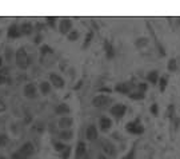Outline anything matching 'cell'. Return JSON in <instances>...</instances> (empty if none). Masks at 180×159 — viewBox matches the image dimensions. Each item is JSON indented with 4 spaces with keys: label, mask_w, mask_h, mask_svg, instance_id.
Returning a JSON list of instances; mask_svg holds the SVG:
<instances>
[{
    "label": "cell",
    "mask_w": 180,
    "mask_h": 159,
    "mask_svg": "<svg viewBox=\"0 0 180 159\" xmlns=\"http://www.w3.org/2000/svg\"><path fill=\"white\" fill-rule=\"evenodd\" d=\"M50 80H51L50 83H52L56 88H63L64 84H66V83H64V79L60 76V75H57V74H51Z\"/></svg>",
    "instance_id": "cell-12"
},
{
    "label": "cell",
    "mask_w": 180,
    "mask_h": 159,
    "mask_svg": "<svg viewBox=\"0 0 180 159\" xmlns=\"http://www.w3.org/2000/svg\"><path fill=\"white\" fill-rule=\"evenodd\" d=\"M41 51H43V52H52V50H51L50 47H43V48H41Z\"/></svg>",
    "instance_id": "cell-35"
},
{
    "label": "cell",
    "mask_w": 180,
    "mask_h": 159,
    "mask_svg": "<svg viewBox=\"0 0 180 159\" xmlns=\"http://www.w3.org/2000/svg\"><path fill=\"white\" fill-rule=\"evenodd\" d=\"M16 62H17V66L20 68H27L29 64V59H28V55L25 52L24 48H20L19 51L16 52Z\"/></svg>",
    "instance_id": "cell-6"
},
{
    "label": "cell",
    "mask_w": 180,
    "mask_h": 159,
    "mask_svg": "<svg viewBox=\"0 0 180 159\" xmlns=\"http://www.w3.org/2000/svg\"><path fill=\"white\" fill-rule=\"evenodd\" d=\"M40 91H41V94L48 95V94L51 92V83L50 82H41L40 83Z\"/></svg>",
    "instance_id": "cell-22"
},
{
    "label": "cell",
    "mask_w": 180,
    "mask_h": 159,
    "mask_svg": "<svg viewBox=\"0 0 180 159\" xmlns=\"http://www.w3.org/2000/svg\"><path fill=\"white\" fill-rule=\"evenodd\" d=\"M136 88H137V91H140V92H147V90H148V83H139L137 86H136Z\"/></svg>",
    "instance_id": "cell-27"
},
{
    "label": "cell",
    "mask_w": 180,
    "mask_h": 159,
    "mask_svg": "<svg viewBox=\"0 0 180 159\" xmlns=\"http://www.w3.org/2000/svg\"><path fill=\"white\" fill-rule=\"evenodd\" d=\"M135 84H132L131 82H121V83H117L115 86V91L119 94H124V95H128V94L132 92V90L135 88Z\"/></svg>",
    "instance_id": "cell-5"
},
{
    "label": "cell",
    "mask_w": 180,
    "mask_h": 159,
    "mask_svg": "<svg viewBox=\"0 0 180 159\" xmlns=\"http://www.w3.org/2000/svg\"><path fill=\"white\" fill-rule=\"evenodd\" d=\"M7 142H8V138H7L6 135H0V146L7 144Z\"/></svg>",
    "instance_id": "cell-34"
},
{
    "label": "cell",
    "mask_w": 180,
    "mask_h": 159,
    "mask_svg": "<svg viewBox=\"0 0 180 159\" xmlns=\"http://www.w3.org/2000/svg\"><path fill=\"white\" fill-rule=\"evenodd\" d=\"M20 35H22V32H20L17 26L13 24V26L10 27V29H8V36H10V38H19Z\"/></svg>",
    "instance_id": "cell-19"
},
{
    "label": "cell",
    "mask_w": 180,
    "mask_h": 159,
    "mask_svg": "<svg viewBox=\"0 0 180 159\" xmlns=\"http://www.w3.org/2000/svg\"><path fill=\"white\" fill-rule=\"evenodd\" d=\"M111 104H112V98L105 95V94H99L92 99V106L95 108H99V110H105Z\"/></svg>",
    "instance_id": "cell-1"
},
{
    "label": "cell",
    "mask_w": 180,
    "mask_h": 159,
    "mask_svg": "<svg viewBox=\"0 0 180 159\" xmlns=\"http://www.w3.org/2000/svg\"><path fill=\"white\" fill-rule=\"evenodd\" d=\"M11 159H27V158H25L24 155H22L19 151H16V153L12 155V158H11Z\"/></svg>",
    "instance_id": "cell-33"
},
{
    "label": "cell",
    "mask_w": 180,
    "mask_h": 159,
    "mask_svg": "<svg viewBox=\"0 0 180 159\" xmlns=\"http://www.w3.org/2000/svg\"><path fill=\"white\" fill-rule=\"evenodd\" d=\"M87 155V143L84 140H79L75 147V159H84Z\"/></svg>",
    "instance_id": "cell-7"
},
{
    "label": "cell",
    "mask_w": 180,
    "mask_h": 159,
    "mask_svg": "<svg viewBox=\"0 0 180 159\" xmlns=\"http://www.w3.org/2000/svg\"><path fill=\"white\" fill-rule=\"evenodd\" d=\"M17 151H19L22 155H24L25 158H28L29 155L33 154V146H32V143H25V144H23Z\"/></svg>",
    "instance_id": "cell-14"
},
{
    "label": "cell",
    "mask_w": 180,
    "mask_h": 159,
    "mask_svg": "<svg viewBox=\"0 0 180 159\" xmlns=\"http://www.w3.org/2000/svg\"><path fill=\"white\" fill-rule=\"evenodd\" d=\"M101 150L105 156H115L116 155V146L108 139L101 140Z\"/></svg>",
    "instance_id": "cell-4"
},
{
    "label": "cell",
    "mask_w": 180,
    "mask_h": 159,
    "mask_svg": "<svg viewBox=\"0 0 180 159\" xmlns=\"http://www.w3.org/2000/svg\"><path fill=\"white\" fill-rule=\"evenodd\" d=\"M128 98L132 100H143V99H145V94L140 92V91H132L131 94H128Z\"/></svg>",
    "instance_id": "cell-20"
},
{
    "label": "cell",
    "mask_w": 180,
    "mask_h": 159,
    "mask_svg": "<svg viewBox=\"0 0 180 159\" xmlns=\"http://www.w3.org/2000/svg\"><path fill=\"white\" fill-rule=\"evenodd\" d=\"M126 131L132 134V135H142V134L144 132V126L142 124L140 118H136V119H133V120L128 122V123L126 124Z\"/></svg>",
    "instance_id": "cell-2"
},
{
    "label": "cell",
    "mask_w": 180,
    "mask_h": 159,
    "mask_svg": "<svg viewBox=\"0 0 180 159\" xmlns=\"http://www.w3.org/2000/svg\"><path fill=\"white\" fill-rule=\"evenodd\" d=\"M167 68H168V71H170V72H175V71L177 70V63H176V60H175V59H171V60L168 62Z\"/></svg>",
    "instance_id": "cell-25"
},
{
    "label": "cell",
    "mask_w": 180,
    "mask_h": 159,
    "mask_svg": "<svg viewBox=\"0 0 180 159\" xmlns=\"http://www.w3.org/2000/svg\"><path fill=\"white\" fill-rule=\"evenodd\" d=\"M66 147H67L66 144H64V143H60V142H56V143H55V150H56V151H59V153H61V151H63Z\"/></svg>",
    "instance_id": "cell-30"
},
{
    "label": "cell",
    "mask_w": 180,
    "mask_h": 159,
    "mask_svg": "<svg viewBox=\"0 0 180 159\" xmlns=\"http://www.w3.org/2000/svg\"><path fill=\"white\" fill-rule=\"evenodd\" d=\"M159 72L158 71H149L148 74H147V83H151L152 86H156L159 83Z\"/></svg>",
    "instance_id": "cell-15"
},
{
    "label": "cell",
    "mask_w": 180,
    "mask_h": 159,
    "mask_svg": "<svg viewBox=\"0 0 180 159\" xmlns=\"http://www.w3.org/2000/svg\"><path fill=\"white\" fill-rule=\"evenodd\" d=\"M104 51H105V55H107L108 59H112V57L115 56V50L108 40L104 41Z\"/></svg>",
    "instance_id": "cell-17"
},
{
    "label": "cell",
    "mask_w": 180,
    "mask_h": 159,
    "mask_svg": "<svg viewBox=\"0 0 180 159\" xmlns=\"http://www.w3.org/2000/svg\"><path fill=\"white\" fill-rule=\"evenodd\" d=\"M71 148H72V147H71V146H67L66 148H64L63 151H61V158H63V159H68V158H70Z\"/></svg>",
    "instance_id": "cell-28"
},
{
    "label": "cell",
    "mask_w": 180,
    "mask_h": 159,
    "mask_svg": "<svg viewBox=\"0 0 180 159\" xmlns=\"http://www.w3.org/2000/svg\"><path fill=\"white\" fill-rule=\"evenodd\" d=\"M73 137V131L72 130H61L59 132V138L60 140H70Z\"/></svg>",
    "instance_id": "cell-18"
},
{
    "label": "cell",
    "mask_w": 180,
    "mask_h": 159,
    "mask_svg": "<svg viewBox=\"0 0 180 159\" xmlns=\"http://www.w3.org/2000/svg\"><path fill=\"white\" fill-rule=\"evenodd\" d=\"M111 128H112V119L105 116V115L100 116L99 118V130L101 132H108Z\"/></svg>",
    "instance_id": "cell-8"
},
{
    "label": "cell",
    "mask_w": 180,
    "mask_h": 159,
    "mask_svg": "<svg viewBox=\"0 0 180 159\" xmlns=\"http://www.w3.org/2000/svg\"><path fill=\"white\" fill-rule=\"evenodd\" d=\"M24 94H25V96H28V98H35L36 96V87L33 86L32 83H28V84L24 87Z\"/></svg>",
    "instance_id": "cell-16"
},
{
    "label": "cell",
    "mask_w": 180,
    "mask_h": 159,
    "mask_svg": "<svg viewBox=\"0 0 180 159\" xmlns=\"http://www.w3.org/2000/svg\"><path fill=\"white\" fill-rule=\"evenodd\" d=\"M55 112H56L57 115L68 116V114L71 112V108H70V106L67 104V103H60V104L56 106V108H55Z\"/></svg>",
    "instance_id": "cell-13"
},
{
    "label": "cell",
    "mask_w": 180,
    "mask_h": 159,
    "mask_svg": "<svg viewBox=\"0 0 180 159\" xmlns=\"http://www.w3.org/2000/svg\"><path fill=\"white\" fill-rule=\"evenodd\" d=\"M149 111H151L152 115L158 116V115H159V106H158V103H152V104H151V108H149Z\"/></svg>",
    "instance_id": "cell-29"
},
{
    "label": "cell",
    "mask_w": 180,
    "mask_h": 159,
    "mask_svg": "<svg viewBox=\"0 0 180 159\" xmlns=\"http://www.w3.org/2000/svg\"><path fill=\"white\" fill-rule=\"evenodd\" d=\"M127 112V106L123 103H116V104H112L110 108V114L112 118H115L116 120L123 119V116Z\"/></svg>",
    "instance_id": "cell-3"
},
{
    "label": "cell",
    "mask_w": 180,
    "mask_h": 159,
    "mask_svg": "<svg viewBox=\"0 0 180 159\" xmlns=\"http://www.w3.org/2000/svg\"><path fill=\"white\" fill-rule=\"evenodd\" d=\"M20 28H22L20 29V32H22L23 35H29V34L32 32V26L29 24V23H24Z\"/></svg>",
    "instance_id": "cell-24"
},
{
    "label": "cell",
    "mask_w": 180,
    "mask_h": 159,
    "mask_svg": "<svg viewBox=\"0 0 180 159\" xmlns=\"http://www.w3.org/2000/svg\"><path fill=\"white\" fill-rule=\"evenodd\" d=\"M167 84H168V78L167 76L159 78V90H160V92H164L165 88H167Z\"/></svg>",
    "instance_id": "cell-21"
},
{
    "label": "cell",
    "mask_w": 180,
    "mask_h": 159,
    "mask_svg": "<svg viewBox=\"0 0 180 159\" xmlns=\"http://www.w3.org/2000/svg\"><path fill=\"white\" fill-rule=\"evenodd\" d=\"M135 156H136V143L133 144L132 147H131V150L121 159H135Z\"/></svg>",
    "instance_id": "cell-23"
},
{
    "label": "cell",
    "mask_w": 180,
    "mask_h": 159,
    "mask_svg": "<svg viewBox=\"0 0 180 159\" xmlns=\"http://www.w3.org/2000/svg\"><path fill=\"white\" fill-rule=\"evenodd\" d=\"M98 159H108V156H105L104 154H98Z\"/></svg>",
    "instance_id": "cell-36"
},
{
    "label": "cell",
    "mask_w": 180,
    "mask_h": 159,
    "mask_svg": "<svg viewBox=\"0 0 180 159\" xmlns=\"http://www.w3.org/2000/svg\"><path fill=\"white\" fill-rule=\"evenodd\" d=\"M4 108H6V106H4V103L1 102V100H0V111H3Z\"/></svg>",
    "instance_id": "cell-37"
},
{
    "label": "cell",
    "mask_w": 180,
    "mask_h": 159,
    "mask_svg": "<svg viewBox=\"0 0 180 159\" xmlns=\"http://www.w3.org/2000/svg\"><path fill=\"white\" fill-rule=\"evenodd\" d=\"M7 79V71L6 70H0V83L4 82Z\"/></svg>",
    "instance_id": "cell-31"
},
{
    "label": "cell",
    "mask_w": 180,
    "mask_h": 159,
    "mask_svg": "<svg viewBox=\"0 0 180 159\" xmlns=\"http://www.w3.org/2000/svg\"><path fill=\"white\" fill-rule=\"evenodd\" d=\"M85 138H87V140H89V142L98 140L99 131H98V127H96L95 124H89L88 127L85 128Z\"/></svg>",
    "instance_id": "cell-9"
},
{
    "label": "cell",
    "mask_w": 180,
    "mask_h": 159,
    "mask_svg": "<svg viewBox=\"0 0 180 159\" xmlns=\"http://www.w3.org/2000/svg\"><path fill=\"white\" fill-rule=\"evenodd\" d=\"M59 31L63 35H68L72 31V20L71 19H61L59 24Z\"/></svg>",
    "instance_id": "cell-10"
},
{
    "label": "cell",
    "mask_w": 180,
    "mask_h": 159,
    "mask_svg": "<svg viewBox=\"0 0 180 159\" xmlns=\"http://www.w3.org/2000/svg\"><path fill=\"white\" fill-rule=\"evenodd\" d=\"M92 36H93V34H92V32H89V34H88V38L85 36V43H84V46H83V47H87V46H88L89 43H91Z\"/></svg>",
    "instance_id": "cell-32"
},
{
    "label": "cell",
    "mask_w": 180,
    "mask_h": 159,
    "mask_svg": "<svg viewBox=\"0 0 180 159\" xmlns=\"http://www.w3.org/2000/svg\"><path fill=\"white\" fill-rule=\"evenodd\" d=\"M73 124V119L71 116H61L59 120V127L61 130H71Z\"/></svg>",
    "instance_id": "cell-11"
},
{
    "label": "cell",
    "mask_w": 180,
    "mask_h": 159,
    "mask_svg": "<svg viewBox=\"0 0 180 159\" xmlns=\"http://www.w3.org/2000/svg\"><path fill=\"white\" fill-rule=\"evenodd\" d=\"M67 38H68V40L70 41H75V40H77L79 39V32L76 31V29H72V31L67 35Z\"/></svg>",
    "instance_id": "cell-26"
}]
</instances>
